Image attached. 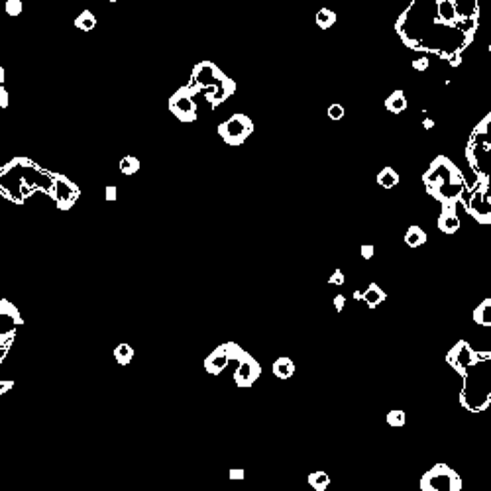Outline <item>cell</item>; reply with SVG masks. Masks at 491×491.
<instances>
[{
  "label": "cell",
  "mask_w": 491,
  "mask_h": 491,
  "mask_svg": "<svg viewBox=\"0 0 491 491\" xmlns=\"http://www.w3.org/2000/svg\"><path fill=\"white\" fill-rule=\"evenodd\" d=\"M480 22V8L473 2L462 8L458 0L411 2L399 16L395 32L407 48L422 55H438L452 67L462 63V53L470 46Z\"/></svg>",
  "instance_id": "cell-1"
},
{
  "label": "cell",
  "mask_w": 491,
  "mask_h": 491,
  "mask_svg": "<svg viewBox=\"0 0 491 491\" xmlns=\"http://www.w3.org/2000/svg\"><path fill=\"white\" fill-rule=\"evenodd\" d=\"M34 193L51 197L60 211H69L81 195L65 175L43 170L28 158H14L0 167V195L6 201L24 205Z\"/></svg>",
  "instance_id": "cell-2"
},
{
  "label": "cell",
  "mask_w": 491,
  "mask_h": 491,
  "mask_svg": "<svg viewBox=\"0 0 491 491\" xmlns=\"http://www.w3.org/2000/svg\"><path fill=\"white\" fill-rule=\"evenodd\" d=\"M446 361L462 375L460 405L470 413H483L491 405V352H476L466 340L456 342Z\"/></svg>",
  "instance_id": "cell-3"
},
{
  "label": "cell",
  "mask_w": 491,
  "mask_h": 491,
  "mask_svg": "<svg viewBox=\"0 0 491 491\" xmlns=\"http://www.w3.org/2000/svg\"><path fill=\"white\" fill-rule=\"evenodd\" d=\"M429 195L441 202L442 209H458L464 193V175L460 167L446 155L434 158L422 175Z\"/></svg>",
  "instance_id": "cell-4"
},
{
  "label": "cell",
  "mask_w": 491,
  "mask_h": 491,
  "mask_svg": "<svg viewBox=\"0 0 491 491\" xmlns=\"http://www.w3.org/2000/svg\"><path fill=\"white\" fill-rule=\"evenodd\" d=\"M195 95H202L211 102L212 109H219L222 102L228 101L236 92V83L221 71L212 61H201L195 65L187 85Z\"/></svg>",
  "instance_id": "cell-5"
},
{
  "label": "cell",
  "mask_w": 491,
  "mask_h": 491,
  "mask_svg": "<svg viewBox=\"0 0 491 491\" xmlns=\"http://www.w3.org/2000/svg\"><path fill=\"white\" fill-rule=\"evenodd\" d=\"M466 160L476 175V183L464 185V189H471L476 185L491 187V112L471 132L466 146Z\"/></svg>",
  "instance_id": "cell-6"
},
{
  "label": "cell",
  "mask_w": 491,
  "mask_h": 491,
  "mask_svg": "<svg viewBox=\"0 0 491 491\" xmlns=\"http://www.w3.org/2000/svg\"><path fill=\"white\" fill-rule=\"evenodd\" d=\"M421 491H462V478L448 464H434L421 478Z\"/></svg>",
  "instance_id": "cell-7"
},
{
  "label": "cell",
  "mask_w": 491,
  "mask_h": 491,
  "mask_svg": "<svg viewBox=\"0 0 491 491\" xmlns=\"http://www.w3.org/2000/svg\"><path fill=\"white\" fill-rule=\"evenodd\" d=\"M244 354H246V350H242L238 344H234V342H224V344L216 346V348L207 356V360H205V370L209 371L211 375H221L222 371L226 370L228 366H232V364L238 368V364H240V360L244 358Z\"/></svg>",
  "instance_id": "cell-8"
},
{
  "label": "cell",
  "mask_w": 491,
  "mask_h": 491,
  "mask_svg": "<svg viewBox=\"0 0 491 491\" xmlns=\"http://www.w3.org/2000/svg\"><path fill=\"white\" fill-rule=\"evenodd\" d=\"M254 132V122L246 114H234L219 124V136L228 146H242Z\"/></svg>",
  "instance_id": "cell-9"
},
{
  "label": "cell",
  "mask_w": 491,
  "mask_h": 491,
  "mask_svg": "<svg viewBox=\"0 0 491 491\" xmlns=\"http://www.w3.org/2000/svg\"><path fill=\"white\" fill-rule=\"evenodd\" d=\"M195 99H197V95L187 85L181 87L170 97V102H167L170 112L179 122H195L199 116V106H197Z\"/></svg>",
  "instance_id": "cell-10"
},
{
  "label": "cell",
  "mask_w": 491,
  "mask_h": 491,
  "mask_svg": "<svg viewBox=\"0 0 491 491\" xmlns=\"http://www.w3.org/2000/svg\"><path fill=\"white\" fill-rule=\"evenodd\" d=\"M261 375V366L260 361H256V358H251L250 354L246 352L244 358L238 364V368L234 370L232 378H234V383L238 387H251L256 381L260 380Z\"/></svg>",
  "instance_id": "cell-11"
},
{
  "label": "cell",
  "mask_w": 491,
  "mask_h": 491,
  "mask_svg": "<svg viewBox=\"0 0 491 491\" xmlns=\"http://www.w3.org/2000/svg\"><path fill=\"white\" fill-rule=\"evenodd\" d=\"M356 301H364L370 309H375L378 305H381V303L387 299V295H385V291L381 289L378 283H370L368 285V289L366 291H356L354 295H352Z\"/></svg>",
  "instance_id": "cell-12"
},
{
  "label": "cell",
  "mask_w": 491,
  "mask_h": 491,
  "mask_svg": "<svg viewBox=\"0 0 491 491\" xmlns=\"http://www.w3.org/2000/svg\"><path fill=\"white\" fill-rule=\"evenodd\" d=\"M460 214L458 209H442L441 216H438V228L444 234H456L460 230Z\"/></svg>",
  "instance_id": "cell-13"
},
{
  "label": "cell",
  "mask_w": 491,
  "mask_h": 491,
  "mask_svg": "<svg viewBox=\"0 0 491 491\" xmlns=\"http://www.w3.org/2000/svg\"><path fill=\"white\" fill-rule=\"evenodd\" d=\"M271 371L277 380H289L295 373V364L287 356H279L277 360L271 364Z\"/></svg>",
  "instance_id": "cell-14"
},
{
  "label": "cell",
  "mask_w": 491,
  "mask_h": 491,
  "mask_svg": "<svg viewBox=\"0 0 491 491\" xmlns=\"http://www.w3.org/2000/svg\"><path fill=\"white\" fill-rule=\"evenodd\" d=\"M385 109L393 114H401L405 109H407V97L403 90H393L389 97L385 99Z\"/></svg>",
  "instance_id": "cell-15"
},
{
  "label": "cell",
  "mask_w": 491,
  "mask_h": 491,
  "mask_svg": "<svg viewBox=\"0 0 491 491\" xmlns=\"http://www.w3.org/2000/svg\"><path fill=\"white\" fill-rule=\"evenodd\" d=\"M473 322L480 326H491V299H483V301L476 307L473 311Z\"/></svg>",
  "instance_id": "cell-16"
},
{
  "label": "cell",
  "mask_w": 491,
  "mask_h": 491,
  "mask_svg": "<svg viewBox=\"0 0 491 491\" xmlns=\"http://www.w3.org/2000/svg\"><path fill=\"white\" fill-rule=\"evenodd\" d=\"M0 317H6L11 319L16 326H22L24 324V319L20 317V311L18 307H14L8 299H0Z\"/></svg>",
  "instance_id": "cell-17"
},
{
  "label": "cell",
  "mask_w": 491,
  "mask_h": 491,
  "mask_svg": "<svg viewBox=\"0 0 491 491\" xmlns=\"http://www.w3.org/2000/svg\"><path fill=\"white\" fill-rule=\"evenodd\" d=\"M307 481H309V485H311L314 491H326L329 490V485H331V476L322 470L312 471V473H309Z\"/></svg>",
  "instance_id": "cell-18"
},
{
  "label": "cell",
  "mask_w": 491,
  "mask_h": 491,
  "mask_svg": "<svg viewBox=\"0 0 491 491\" xmlns=\"http://www.w3.org/2000/svg\"><path fill=\"white\" fill-rule=\"evenodd\" d=\"M378 183H380L383 189H393V187L399 183V173L387 165V167H383V170L378 173Z\"/></svg>",
  "instance_id": "cell-19"
},
{
  "label": "cell",
  "mask_w": 491,
  "mask_h": 491,
  "mask_svg": "<svg viewBox=\"0 0 491 491\" xmlns=\"http://www.w3.org/2000/svg\"><path fill=\"white\" fill-rule=\"evenodd\" d=\"M73 24H75V28H77V30L92 32L95 28H97V16H95L90 11H83L79 16L75 18Z\"/></svg>",
  "instance_id": "cell-20"
},
{
  "label": "cell",
  "mask_w": 491,
  "mask_h": 491,
  "mask_svg": "<svg viewBox=\"0 0 491 491\" xmlns=\"http://www.w3.org/2000/svg\"><path fill=\"white\" fill-rule=\"evenodd\" d=\"M424 242H427V232L422 230L421 226H411L407 230V234H405V244L409 248H419Z\"/></svg>",
  "instance_id": "cell-21"
},
{
  "label": "cell",
  "mask_w": 491,
  "mask_h": 491,
  "mask_svg": "<svg viewBox=\"0 0 491 491\" xmlns=\"http://www.w3.org/2000/svg\"><path fill=\"white\" fill-rule=\"evenodd\" d=\"M114 360H116L118 366H128L134 360V348H132L130 344H126V342L118 344L114 348Z\"/></svg>",
  "instance_id": "cell-22"
},
{
  "label": "cell",
  "mask_w": 491,
  "mask_h": 491,
  "mask_svg": "<svg viewBox=\"0 0 491 491\" xmlns=\"http://www.w3.org/2000/svg\"><path fill=\"white\" fill-rule=\"evenodd\" d=\"M118 167H120V171L124 173V175H136L138 171H140L141 163L140 160L136 158V155H124L120 160V163H118Z\"/></svg>",
  "instance_id": "cell-23"
},
{
  "label": "cell",
  "mask_w": 491,
  "mask_h": 491,
  "mask_svg": "<svg viewBox=\"0 0 491 491\" xmlns=\"http://www.w3.org/2000/svg\"><path fill=\"white\" fill-rule=\"evenodd\" d=\"M314 20H317L321 30H329V28H332V26L336 24V14H334V11H331V8H322V11H319Z\"/></svg>",
  "instance_id": "cell-24"
},
{
  "label": "cell",
  "mask_w": 491,
  "mask_h": 491,
  "mask_svg": "<svg viewBox=\"0 0 491 491\" xmlns=\"http://www.w3.org/2000/svg\"><path fill=\"white\" fill-rule=\"evenodd\" d=\"M14 338H16V331H8L0 334V364L6 360V356H8V350H11Z\"/></svg>",
  "instance_id": "cell-25"
},
{
  "label": "cell",
  "mask_w": 491,
  "mask_h": 491,
  "mask_svg": "<svg viewBox=\"0 0 491 491\" xmlns=\"http://www.w3.org/2000/svg\"><path fill=\"white\" fill-rule=\"evenodd\" d=\"M385 421H387V424L393 427V429H401V427H405V422H407V415H405V411H401V409H393V411L387 413Z\"/></svg>",
  "instance_id": "cell-26"
},
{
  "label": "cell",
  "mask_w": 491,
  "mask_h": 491,
  "mask_svg": "<svg viewBox=\"0 0 491 491\" xmlns=\"http://www.w3.org/2000/svg\"><path fill=\"white\" fill-rule=\"evenodd\" d=\"M4 12H6L8 16H12V18L20 16V14H22V2H20V0H6V2H4Z\"/></svg>",
  "instance_id": "cell-27"
},
{
  "label": "cell",
  "mask_w": 491,
  "mask_h": 491,
  "mask_svg": "<svg viewBox=\"0 0 491 491\" xmlns=\"http://www.w3.org/2000/svg\"><path fill=\"white\" fill-rule=\"evenodd\" d=\"M8 104H11V99H8V90L4 87V69L0 67V106L8 109Z\"/></svg>",
  "instance_id": "cell-28"
},
{
  "label": "cell",
  "mask_w": 491,
  "mask_h": 491,
  "mask_svg": "<svg viewBox=\"0 0 491 491\" xmlns=\"http://www.w3.org/2000/svg\"><path fill=\"white\" fill-rule=\"evenodd\" d=\"M344 114H346V111H344V106H342L340 102H334V104L329 106V118L331 120H342Z\"/></svg>",
  "instance_id": "cell-29"
},
{
  "label": "cell",
  "mask_w": 491,
  "mask_h": 491,
  "mask_svg": "<svg viewBox=\"0 0 491 491\" xmlns=\"http://www.w3.org/2000/svg\"><path fill=\"white\" fill-rule=\"evenodd\" d=\"M413 69L415 71H424L429 69V57L427 55H419L413 60Z\"/></svg>",
  "instance_id": "cell-30"
},
{
  "label": "cell",
  "mask_w": 491,
  "mask_h": 491,
  "mask_svg": "<svg viewBox=\"0 0 491 491\" xmlns=\"http://www.w3.org/2000/svg\"><path fill=\"white\" fill-rule=\"evenodd\" d=\"M360 254L364 260H371L373 256H375V248H373V244H364L360 248Z\"/></svg>",
  "instance_id": "cell-31"
},
{
  "label": "cell",
  "mask_w": 491,
  "mask_h": 491,
  "mask_svg": "<svg viewBox=\"0 0 491 491\" xmlns=\"http://www.w3.org/2000/svg\"><path fill=\"white\" fill-rule=\"evenodd\" d=\"M116 195H118V189H116L114 185H109V187L104 189V199L109 202L116 201Z\"/></svg>",
  "instance_id": "cell-32"
},
{
  "label": "cell",
  "mask_w": 491,
  "mask_h": 491,
  "mask_svg": "<svg viewBox=\"0 0 491 491\" xmlns=\"http://www.w3.org/2000/svg\"><path fill=\"white\" fill-rule=\"evenodd\" d=\"M329 283L331 285H344V273H342V270L334 271V275L329 279Z\"/></svg>",
  "instance_id": "cell-33"
},
{
  "label": "cell",
  "mask_w": 491,
  "mask_h": 491,
  "mask_svg": "<svg viewBox=\"0 0 491 491\" xmlns=\"http://www.w3.org/2000/svg\"><path fill=\"white\" fill-rule=\"evenodd\" d=\"M12 387H14V381L12 380H0V397H2L4 393H8Z\"/></svg>",
  "instance_id": "cell-34"
},
{
  "label": "cell",
  "mask_w": 491,
  "mask_h": 491,
  "mask_svg": "<svg viewBox=\"0 0 491 491\" xmlns=\"http://www.w3.org/2000/svg\"><path fill=\"white\" fill-rule=\"evenodd\" d=\"M244 476H246V471L242 470V468H232V470L228 471V478H230V480H244Z\"/></svg>",
  "instance_id": "cell-35"
},
{
  "label": "cell",
  "mask_w": 491,
  "mask_h": 491,
  "mask_svg": "<svg viewBox=\"0 0 491 491\" xmlns=\"http://www.w3.org/2000/svg\"><path fill=\"white\" fill-rule=\"evenodd\" d=\"M344 303H346V297H344V295H338V297L334 299V307H336V311L342 312V309H344Z\"/></svg>",
  "instance_id": "cell-36"
},
{
  "label": "cell",
  "mask_w": 491,
  "mask_h": 491,
  "mask_svg": "<svg viewBox=\"0 0 491 491\" xmlns=\"http://www.w3.org/2000/svg\"><path fill=\"white\" fill-rule=\"evenodd\" d=\"M422 128H424V130H432V128H434V120H432V118H424V120H422Z\"/></svg>",
  "instance_id": "cell-37"
},
{
  "label": "cell",
  "mask_w": 491,
  "mask_h": 491,
  "mask_svg": "<svg viewBox=\"0 0 491 491\" xmlns=\"http://www.w3.org/2000/svg\"><path fill=\"white\" fill-rule=\"evenodd\" d=\"M490 55H491V43H490Z\"/></svg>",
  "instance_id": "cell-38"
}]
</instances>
